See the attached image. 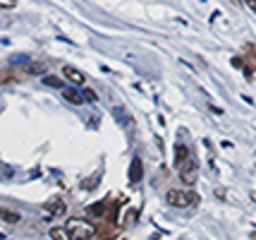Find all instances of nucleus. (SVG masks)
Listing matches in <instances>:
<instances>
[{
	"label": "nucleus",
	"instance_id": "nucleus-9",
	"mask_svg": "<svg viewBox=\"0 0 256 240\" xmlns=\"http://www.w3.org/2000/svg\"><path fill=\"white\" fill-rule=\"evenodd\" d=\"M190 156H192L190 149L184 147V144H178V147H175V166H178V163H182L184 159H190Z\"/></svg>",
	"mask_w": 256,
	"mask_h": 240
},
{
	"label": "nucleus",
	"instance_id": "nucleus-4",
	"mask_svg": "<svg viewBox=\"0 0 256 240\" xmlns=\"http://www.w3.org/2000/svg\"><path fill=\"white\" fill-rule=\"evenodd\" d=\"M65 211H67V204L62 202V199H58V197L44 204V214H46V216H62Z\"/></svg>",
	"mask_w": 256,
	"mask_h": 240
},
{
	"label": "nucleus",
	"instance_id": "nucleus-15",
	"mask_svg": "<svg viewBox=\"0 0 256 240\" xmlns=\"http://www.w3.org/2000/svg\"><path fill=\"white\" fill-rule=\"evenodd\" d=\"M249 8H252V10H254V12H256V3H252V5H249Z\"/></svg>",
	"mask_w": 256,
	"mask_h": 240
},
{
	"label": "nucleus",
	"instance_id": "nucleus-11",
	"mask_svg": "<svg viewBox=\"0 0 256 240\" xmlns=\"http://www.w3.org/2000/svg\"><path fill=\"white\" fill-rule=\"evenodd\" d=\"M14 80H17V75L12 70H0V82H14Z\"/></svg>",
	"mask_w": 256,
	"mask_h": 240
},
{
	"label": "nucleus",
	"instance_id": "nucleus-3",
	"mask_svg": "<svg viewBox=\"0 0 256 240\" xmlns=\"http://www.w3.org/2000/svg\"><path fill=\"white\" fill-rule=\"evenodd\" d=\"M175 168H178L180 180H182L184 185H194L196 180H199V163H196V159H194V156L184 159L182 163H178Z\"/></svg>",
	"mask_w": 256,
	"mask_h": 240
},
{
	"label": "nucleus",
	"instance_id": "nucleus-2",
	"mask_svg": "<svg viewBox=\"0 0 256 240\" xmlns=\"http://www.w3.org/2000/svg\"><path fill=\"white\" fill-rule=\"evenodd\" d=\"M166 202L175 209H190V206L199 204V194L190 192V190H170L166 194Z\"/></svg>",
	"mask_w": 256,
	"mask_h": 240
},
{
	"label": "nucleus",
	"instance_id": "nucleus-7",
	"mask_svg": "<svg viewBox=\"0 0 256 240\" xmlns=\"http://www.w3.org/2000/svg\"><path fill=\"white\" fill-rule=\"evenodd\" d=\"M0 218L2 221H8V223H20V214L17 211H12V209H8V206H0Z\"/></svg>",
	"mask_w": 256,
	"mask_h": 240
},
{
	"label": "nucleus",
	"instance_id": "nucleus-6",
	"mask_svg": "<svg viewBox=\"0 0 256 240\" xmlns=\"http://www.w3.org/2000/svg\"><path fill=\"white\" fill-rule=\"evenodd\" d=\"M48 235H50V240H72V235H70V230L65 226H53Z\"/></svg>",
	"mask_w": 256,
	"mask_h": 240
},
{
	"label": "nucleus",
	"instance_id": "nucleus-8",
	"mask_svg": "<svg viewBox=\"0 0 256 240\" xmlns=\"http://www.w3.org/2000/svg\"><path fill=\"white\" fill-rule=\"evenodd\" d=\"M62 96H65V101H70V103H82L84 101V96H82V94L77 92V89H65V92H62Z\"/></svg>",
	"mask_w": 256,
	"mask_h": 240
},
{
	"label": "nucleus",
	"instance_id": "nucleus-1",
	"mask_svg": "<svg viewBox=\"0 0 256 240\" xmlns=\"http://www.w3.org/2000/svg\"><path fill=\"white\" fill-rule=\"evenodd\" d=\"M65 228L70 230L72 240H91L96 238V230H98L89 218H70L65 223Z\"/></svg>",
	"mask_w": 256,
	"mask_h": 240
},
{
	"label": "nucleus",
	"instance_id": "nucleus-10",
	"mask_svg": "<svg viewBox=\"0 0 256 240\" xmlns=\"http://www.w3.org/2000/svg\"><path fill=\"white\" fill-rule=\"evenodd\" d=\"M142 178V159H134L132 161V171H130V180H139Z\"/></svg>",
	"mask_w": 256,
	"mask_h": 240
},
{
	"label": "nucleus",
	"instance_id": "nucleus-12",
	"mask_svg": "<svg viewBox=\"0 0 256 240\" xmlns=\"http://www.w3.org/2000/svg\"><path fill=\"white\" fill-rule=\"evenodd\" d=\"M244 58H246V60H254V63H256V46H254V44L244 46ZM254 68H256V65H254Z\"/></svg>",
	"mask_w": 256,
	"mask_h": 240
},
{
	"label": "nucleus",
	"instance_id": "nucleus-5",
	"mask_svg": "<svg viewBox=\"0 0 256 240\" xmlns=\"http://www.w3.org/2000/svg\"><path fill=\"white\" fill-rule=\"evenodd\" d=\"M62 75H65V80L74 82V84H84V75H82V72H79V70L70 68V65H67V68L62 70Z\"/></svg>",
	"mask_w": 256,
	"mask_h": 240
},
{
	"label": "nucleus",
	"instance_id": "nucleus-13",
	"mask_svg": "<svg viewBox=\"0 0 256 240\" xmlns=\"http://www.w3.org/2000/svg\"><path fill=\"white\" fill-rule=\"evenodd\" d=\"M82 96H84L86 101H96V99H98V96H96V94L91 92V89H84V94H82Z\"/></svg>",
	"mask_w": 256,
	"mask_h": 240
},
{
	"label": "nucleus",
	"instance_id": "nucleus-14",
	"mask_svg": "<svg viewBox=\"0 0 256 240\" xmlns=\"http://www.w3.org/2000/svg\"><path fill=\"white\" fill-rule=\"evenodd\" d=\"M46 84H50V87H60V82H58L56 77H48V80H46Z\"/></svg>",
	"mask_w": 256,
	"mask_h": 240
}]
</instances>
